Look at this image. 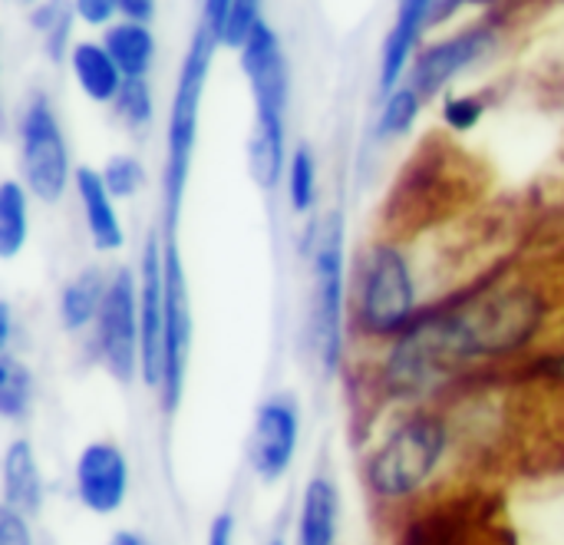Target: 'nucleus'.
<instances>
[{"mask_svg": "<svg viewBox=\"0 0 564 545\" xmlns=\"http://www.w3.org/2000/svg\"><path fill=\"white\" fill-rule=\"evenodd\" d=\"M195 318H192V291L188 275L178 255L175 238L165 235V371H162V407L172 414L185 394L188 357H192Z\"/></svg>", "mask_w": 564, "mask_h": 545, "instance_id": "9", "label": "nucleus"}, {"mask_svg": "<svg viewBox=\"0 0 564 545\" xmlns=\"http://www.w3.org/2000/svg\"><path fill=\"white\" fill-rule=\"evenodd\" d=\"M102 43L112 53V60L119 63V70H122L126 79L149 76V70L155 63V33L149 30L145 20L119 17L112 26H106Z\"/></svg>", "mask_w": 564, "mask_h": 545, "instance_id": "20", "label": "nucleus"}, {"mask_svg": "<svg viewBox=\"0 0 564 545\" xmlns=\"http://www.w3.org/2000/svg\"><path fill=\"white\" fill-rule=\"evenodd\" d=\"M492 46H496V30L489 23L456 30L453 36H443L416 53V60L406 73V83H413L423 99H433L459 73H466L473 63H479Z\"/></svg>", "mask_w": 564, "mask_h": 545, "instance_id": "13", "label": "nucleus"}, {"mask_svg": "<svg viewBox=\"0 0 564 545\" xmlns=\"http://www.w3.org/2000/svg\"><path fill=\"white\" fill-rule=\"evenodd\" d=\"M545 324V301L529 285H482L446 308L423 311L390 341L380 384L393 400H423L463 367L506 361Z\"/></svg>", "mask_w": 564, "mask_h": 545, "instance_id": "1", "label": "nucleus"}, {"mask_svg": "<svg viewBox=\"0 0 564 545\" xmlns=\"http://www.w3.org/2000/svg\"><path fill=\"white\" fill-rule=\"evenodd\" d=\"M7 3H13V7H23V10H33V7H40V0H7Z\"/></svg>", "mask_w": 564, "mask_h": 545, "instance_id": "38", "label": "nucleus"}, {"mask_svg": "<svg viewBox=\"0 0 564 545\" xmlns=\"http://www.w3.org/2000/svg\"><path fill=\"white\" fill-rule=\"evenodd\" d=\"M20 172L23 185L43 205H59L73 189V162L63 122L46 93L33 89L20 113Z\"/></svg>", "mask_w": 564, "mask_h": 545, "instance_id": "7", "label": "nucleus"}, {"mask_svg": "<svg viewBox=\"0 0 564 545\" xmlns=\"http://www.w3.org/2000/svg\"><path fill=\"white\" fill-rule=\"evenodd\" d=\"M340 533V493L327 477L307 480L297 513V545H337Z\"/></svg>", "mask_w": 564, "mask_h": 545, "instance_id": "18", "label": "nucleus"}, {"mask_svg": "<svg viewBox=\"0 0 564 545\" xmlns=\"http://www.w3.org/2000/svg\"><path fill=\"white\" fill-rule=\"evenodd\" d=\"M30 242V189L17 179L0 185V258L13 261Z\"/></svg>", "mask_w": 564, "mask_h": 545, "instance_id": "21", "label": "nucleus"}, {"mask_svg": "<svg viewBox=\"0 0 564 545\" xmlns=\"http://www.w3.org/2000/svg\"><path fill=\"white\" fill-rule=\"evenodd\" d=\"M221 40L195 23V33L188 40V50L182 56L175 89H172V106H169V122H165V162H162V228L169 238H175V225L185 205V189L192 175V156L198 142V116H202V96L208 86V73L215 63Z\"/></svg>", "mask_w": 564, "mask_h": 545, "instance_id": "3", "label": "nucleus"}, {"mask_svg": "<svg viewBox=\"0 0 564 545\" xmlns=\"http://www.w3.org/2000/svg\"><path fill=\"white\" fill-rule=\"evenodd\" d=\"M486 116V99L476 93H453L443 99V122L453 132H469L482 122Z\"/></svg>", "mask_w": 564, "mask_h": 545, "instance_id": "29", "label": "nucleus"}, {"mask_svg": "<svg viewBox=\"0 0 564 545\" xmlns=\"http://www.w3.org/2000/svg\"><path fill=\"white\" fill-rule=\"evenodd\" d=\"M241 73L254 99V122L248 136V169L251 179L271 192L288 172V103H291V70L281 46V36L268 20L238 50Z\"/></svg>", "mask_w": 564, "mask_h": 545, "instance_id": "2", "label": "nucleus"}, {"mask_svg": "<svg viewBox=\"0 0 564 545\" xmlns=\"http://www.w3.org/2000/svg\"><path fill=\"white\" fill-rule=\"evenodd\" d=\"M264 545H284V539H271V543H264Z\"/></svg>", "mask_w": 564, "mask_h": 545, "instance_id": "39", "label": "nucleus"}, {"mask_svg": "<svg viewBox=\"0 0 564 545\" xmlns=\"http://www.w3.org/2000/svg\"><path fill=\"white\" fill-rule=\"evenodd\" d=\"M116 116L122 119L126 129H145L155 119V99H152V86L145 76L126 79L116 103H112Z\"/></svg>", "mask_w": 564, "mask_h": 545, "instance_id": "26", "label": "nucleus"}, {"mask_svg": "<svg viewBox=\"0 0 564 545\" xmlns=\"http://www.w3.org/2000/svg\"><path fill=\"white\" fill-rule=\"evenodd\" d=\"M33 407V371L13 354L0 351V414L3 420L17 424Z\"/></svg>", "mask_w": 564, "mask_h": 545, "instance_id": "22", "label": "nucleus"}, {"mask_svg": "<svg viewBox=\"0 0 564 545\" xmlns=\"http://www.w3.org/2000/svg\"><path fill=\"white\" fill-rule=\"evenodd\" d=\"M99 172H102V179H106V185H109V192L116 199H135L145 189V179H149L142 159L139 156H126V152L109 156Z\"/></svg>", "mask_w": 564, "mask_h": 545, "instance_id": "27", "label": "nucleus"}, {"mask_svg": "<svg viewBox=\"0 0 564 545\" xmlns=\"http://www.w3.org/2000/svg\"><path fill=\"white\" fill-rule=\"evenodd\" d=\"M426 26H433V0H400L397 17L380 46V70H377L380 96H387L400 83H406V73L420 53V36Z\"/></svg>", "mask_w": 564, "mask_h": 545, "instance_id": "14", "label": "nucleus"}, {"mask_svg": "<svg viewBox=\"0 0 564 545\" xmlns=\"http://www.w3.org/2000/svg\"><path fill=\"white\" fill-rule=\"evenodd\" d=\"M93 331H96V354L102 371L122 387L142 381L139 275H132V268H116L109 275V291Z\"/></svg>", "mask_w": 564, "mask_h": 545, "instance_id": "8", "label": "nucleus"}, {"mask_svg": "<svg viewBox=\"0 0 564 545\" xmlns=\"http://www.w3.org/2000/svg\"><path fill=\"white\" fill-rule=\"evenodd\" d=\"M106 545H149V543H145V536H139V533H132V530H119V533H112V536H109V543Z\"/></svg>", "mask_w": 564, "mask_h": 545, "instance_id": "37", "label": "nucleus"}, {"mask_svg": "<svg viewBox=\"0 0 564 545\" xmlns=\"http://www.w3.org/2000/svg\"><path fill=\"white\" fill-rule=\"evenodd\" d=\"M261 7H264V0H231L228 23H225V30H221V46L241 50L245 40L254 33V26L264 20V17H261Z\"/></svg>", "mask_w": 564, "mask_h": 545, "instance_id": "28", "label": "nucleus"}, {"mask_svg": "<svg viewBox=\"0 0 564 545\" xmlns=\"http://www.w3.org/2000/svg\"><path fill=\"white\" fill-rule=\"evenodd\" d=\"M109 291V275L102 268H83L76 271L63 291H59V324L69 334H79L96 324L102 301Z\"/></svg>", "mask_w": 564, "mask_h": 545, "instance_id": "19", "label": "nucleus"}, {"mask_svg": "<svg viewBox=\"0 0 564 545\" xmlns=\"http://www.w3.org/2000/svg\"><path fill=\"white\" fill-rule=\"evenodd\" d=\"M139 321H142V384L159 394L165 371V242L145 238L139 258Z\"/></svg>", "mask_w": 564, "mask_h": 545, "instance_id": "12", "label": "nucleus"}, {"mask_svg": "<svg viewBox=\"0 0 564 545\" xmlns=\"http://www.w3.org/2000/svg\"><path fill=\"white\" fill-rule=\"evenodd\" d=\"M66 66H69L76 89L89 103H99V106H112L126 83L119 63L112 60V53L106 50L102 40H73V46L66 53Z\"/></svg>", "mask_w": 564, "mask_h": 545, "instance_id": "16", "label": "nucleus"}, {"mask_svg": "<svg viewBox=\"0 0 564 545\" xmlns=\"http://www.w3.org/2000/svg\"><path fill=\"white\" fill-rule=\"evenodd\" d=\"M416 311V278L406 255L397 245H373L364 258L357 281V324L367 338L393 341L413 321Z\"/></svg>", "mask_w": 564, "mask_h": 545, "instance_id": "6", "label": "nucleus"}, {"mask_svg": "<svg viewBox=\"0 0 564 545\" xmlns=\"http://www.w3.org/2000/svg\"><path fill=\"white\" fill-rule=\"evenodd\" d=\"M73 192L83 209V222L96 252H119L126 245V228L116 212V195L109 192L106 179L93 165H79L73 175Z\"/></svg>", "mask_w": 564, "mask_h": 545, "instance_id": "15", "label": "nucleus"}, {"mask_svg": "<svg viewBox=\"0 0 564 545\" xmlns=\"http://www.w3.org/2000/svg\"><path fill=\"white\" fill-rule=\"evenodd\" d=\"M0 545H33L30 520L10 506H0Z\"/></svg>", "mask_w": 564, "mask_h": 545, "instance_id": "31", "label": "nucleus"}, {"mask_svg": "<svg viewBox=\"0 0 564 545\" xmlns=\"http://www.w3.org/2000/svg\"><path fill=\"white\" fill-rule=\"evenodd\" d=\"M486 3H492V0H433V26L446 23L449 17H456L466 7H486Z\"/></svg>", "mask_w": 564, "mask_h": 545, "instance_id": "34", "label": "nucleus"}, {"mask_svg": "<svg viewBox=\"0 0 564 545\" xmlns=\"http://www.w3.org/2000/svg\"><path fill=\"white\" fill-rule=\"evenodd\" d=\"M0 483H3V506L23 513L33 520L43 510V470L36 460V450L30 440L17 437L3 450V467H0Z\"/></svg>", "mask_w": 564, "mask_h": 545, "instance_id": "17", "label": "nucleus"}, {"mask_svg": "<svg viewBox=\"0 0 564 545\" xmlns=\"http://www.w3.org/2000/svg\"><path fill=\"white\" fill-rule=\"evenodd\" d=\"M129 457L112 440H93L76 453L73 493L93 516H116L129 500Z\"/></svg>", "mask_w": 564, "mask_h": 545, "instance_id": "11", "label": "nucleus"}, {"mask_svg": "<svg viewBox=\"0 0 564 545\" xmlns=\"http://www.w3.org/2000/svg\"><path fill=\"white\" fill-rule=\"evenodd\" d=\"M284 189H288V205L294 215H311L317 205V156L311 152L307 142L291 149L288 172H284Z\"/></svg>", "mask_w": 564, "mask_h": 545, "instance_id": "24", "label": "nucleus"}, {"mask_svg": "<svg viewBox=\"0 0 564 545\" xmlns=\"http://www.w3.org/2000/svg\"><path fill=\"white\" fill-rule=\"evenodd\" d=\"M228 13H231V0H202V13H198V23L205 30H212L218 40H221V30L228 23Z\"/></svg>", "mask_w": 564, "mask_h": 545, "instance_id": "32", "label": "nucleus"}, {"mask_svg": "<svg viewBox=\"0 0 564 545\" xmlns=\"http://www.w3.org/2000/svg\"><path fill=\"white\" fill-rule=\"evenodd\" d=\"M238 536V526H235V516L231 513H218L208 526V539L205 545H235Z\"/></svg>", "mask_w": 564, "mask_h": 545, "instance_id": "33", "label": "nucleus"}, {"mask_svg": "<svg viewBox=\"0 0 564 545\" xmlns=\"http://www.w3.org/2000/svg\"><path fill=\"white\" fill-rule=\"evenodd\" d=\"M30 20H33L36 33L43 36L46 53H50L53 60H59V56H66V53H69V46H73V40H69V26H73V20H76V17H73V3H69V0H46V3L33 7Z\"/></svg>", "mask_w": 564, "mask_h": 545, "instance_id": "25", "label": "nucleus"}, {"mask_svg": "<svg viewBox=\"0 0 564 545\" xmlns=\"http://www.w3.org/2000/svg\"><path fill=\"white\" fill-rule=\"evenodd\" d=\"M301 447V400L291 391H278L258 404L248 434V463L258 483L274 487L288 477Z\"/></svg>", "mask_w": 564, "mask_h": 545, "instance_id": "10", "label": "nucleus"}, {"mask_svg": "<svg viewBox=\"0 0 564 545\" xmlns=\"http://www.w3.org/2000/svg\"><path fill=\"white\" fill-rule=\"evenodd\" d=\"M119 13L129 17V20H152L155 13V0H119Z\"/></svg>", "mask_w": 564, "mask_h": 545, "instance_id": "35", "label": "nucleus"}, {"mask_svg": "<svg viewBox=\"0 0 564 545\" xmlns=\"http://www.w3.org/2000/svg\"><path fill=\"white\" fill-rule=\"evenodd\" d=\"M73 17L86 26H112L119 13V0H69Z\"/></svg>", "mask_w": 564, "mask_h": 545, "instance_id": "30", "label": "nucleus"}, {"mask_svg": "<svg viewBox=\"0 0 564 545\" xmlns=\"http://www.w3.org/2000/svg\"><path fill=\"white\" fill-rule=\"evenodd\" d=\"M449 453V427L430 410H413L377 444L364 463L367 490L380 503H406L420 496Z\"/></svg>", "mask_w": 564, "mask_h": 545, "instance_id": "4", "label": "nucleus"}, {"mask_svg": "<svg viewBox=\"0 0 564 545\" xmlns=\"http://www.w3.org/2000/svg\"><path fill=\"white\" fill-rule=\"evenodd\" d=\"M423 103H426V99L416 93V86H413V83H400L393 93H387V96H383V103H380L377 129H373V132H377V139H380V142H390V139L406 136V132L416 126Z\"/></svg>", "mask_w": 564, "mask_h": 545, "instance_id": "23", "label": "nucleus"}, {"mask_svg": "<svg viewBox=\"0 0 564 545\" xmlns=\"http://www.w3.org/2000/svg\"><path fill=\"white\" fill-rule=\"evenodd\" d=\"M10 338H13V314L10 304H0V351H10Z\"/></svg>", "mask_w": 564, "mask_h": 545, "instance_id": "36", "label": "nucleus"}, {"mask_svg": "<svg viewBox=\"0 0 564 545\" xmlns=\"http://www.w3.org/2000/svg\"><path fill=\"white\" fill-rule=\"evenodd\" d=\"M344 248L347 225L337 209L324 212L311 232V348L324 374H334L344 357Z\"/></svg>", "mask_w": 564, "mask_h": 545, "instance_id": "5", "label": "nucleus"}]
</instances>
